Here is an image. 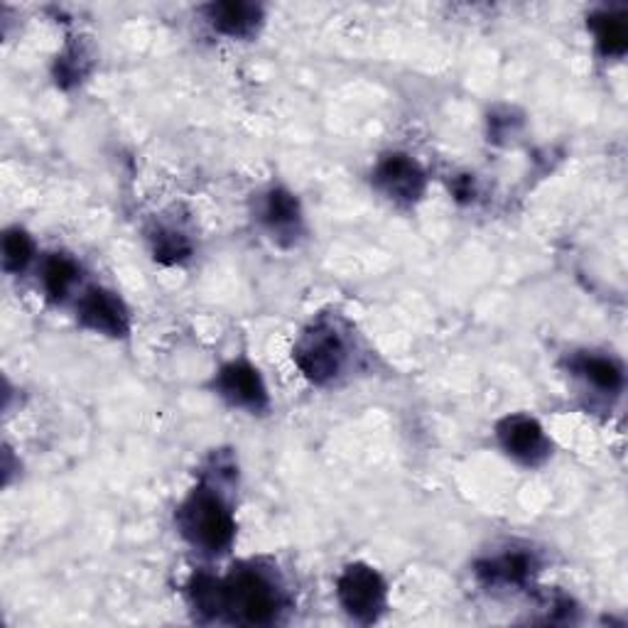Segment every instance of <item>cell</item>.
<instances>
[{"instance_id": "4", "label": "cell", "mask_w": 628, "mask_h": 628, "mask_svg": "<svg viewBox=\"0 0 628 628\" xmlns=\"http://www.w3.org/2000/svg\"><path fill=\"white\" fill-rule=\"evenodd\" d=\"M344 356V341L329 327H314L295 349L298 366L314 383L332 381L341 371Z\"/></svg>"}, {"instance_id": "6", "label": "cell", "mask_w": 628, "mask_h": 628, "mask_svg": "<svg viewBox=\"0 0 628 628\" xmlns=\"http://www.w3.org/2000/svg\"><path fill=\"white\" fill-rule=\"evenodd\" d=\"M498 437L506 452L526 464H538L550 452V445L546 435H542V427L526 415L508 417V420L501 423Z\"/></svg>"}, {"instance_id": "15", "label": "cell", "mask_w": 628, "mask_h": 628, "mask_svg": "<svg viewBox=\"0 0 628 628\" xmlns=\"http://www.w3.org/2000/svg\"><path fill=\"white\" fill-rule=\"evenodd\" d=\"M266 216H268V224L273 226V228L295 226L298 218H300L298 199L292 197L290 192H285V190H276L273 194L268 197Z\"/></svg>"}, {"instance_id": "2", "label": "cell", "mask_w": 628, "mask_h": 628, "mask_svg": "<svg viewBox=\"0 0 628 628\" xmlns=\"http://www.w3.org/2000/svg\"><path fill=\"white\" fill-rule=\"evenodd\" d=\"M222 614L238 624H270L282 606L276 584L258 570H236L222 582Z\"/></svg>"}, {"instance_id": "5", "label": "cell", "mask_w": 628, "mask_h": 628, "mask_svg": "<svg viewBox=\"0 0 628 628\" xmlns=\"http://www.w3.org/2000/svg\"><path fill=\"white\" fill-rule=\"evenodd\" d=\"M79 317L89 329L106 334V337H125L131 327L128 310H125L121 298L101 288H93L83 295Z\"/></svg>"}, {"instance_id": "1", "label": "cell", "mask_w": 628, "mask_h": 628, "mask_svg": "<svg viewBox=\"0 0 628 628\" xmlns=\"http://www.w3.org/2000/svg\"><path fill=\"white\" fill-rule=\"evenodd\" d=\"M180 528L184 538L206 552H226L236 536L232 511L209 489H197L180 508Z\"/></svg>"}, {"instance_id": "8", "label": "cell", "mask_w": 628, "mask_h": 628, "mask_svg": "<svg viewBox=\"0 0 628 628\" xmlns=\"http://www.w3.org/2000/svg\"><path fill=\"white\" fill-rule=\"evenodd\" d=\"M218 391L232 403L250 407V411H260L268 403L266 385L260 381L258 371L244 361L224 366L222 373H218Z\"/></svg>"}, {"instance_id": "7", "label": "cell", "mask_w": 628, "mask_h": 628, "mask_svg": "<svg viewBox=\"0 0 628 628\" xmlns=\"http://www.w3.org/2000/svg\"><path fill=\"white\" fill-rule=\"evenodd\" d=\"M375 180L383 187V192L397 199V202H415L425 190V175L420 165L411 160L407 155H389L379 165Z\"/></svg>"}, {"instance_id": "9", "label": "cell", "mask_w": 628, "mask_h": 628, "mask_svg": "<svg viewBox=\"0 0 628 628\" xmlns=\"http://www.w3.org/2000/svg\"><path fill=\"white\" fill-rule=\"evenodd\" d=\"M206 13L214 30L228 37H248L260 23V8L254 3H214Z\"/></svg>"}, {"instance_id": "10", "label": "cell", "mask_w": 628, "mask_h": 628, "mask_svg": "<svg viewBox=\"0 0 628 628\" xmlns=\"http://www.w3.org/2000/svg\"><path fill=\"white\" fill-rule=\"evenodd\" d=\"M77 278H79V268L75 260H69L65 256H55L47 260L42 282H45V290L52 300H65L67 292L75 288Z\"/></svg>"}, {"instance_id": "13", "label": "cell", "mask_w": 628, "mask_h": 628, "mask_svg": "<svg viewBox=\"0 0 628 628\" xmlns=\"http://www.w3.org/2000/svg\"><path fill=\"white\" fill-rule=\"evenodd\" d=\"M594 30L596 40H599V47L604 55H624L628 45V33L621 18L614 15H599L594 18Z\"/></svg>"}, {"instance_id": "14", "label": "cell", "mask_w": 628, "mask_h": 628, "mask_svg": "<svg viewBox=\"0 0 628 628\" xmlns=\"http://www.w3.org/2000/svg\"><path fill=\"white\" fill-rule=\"evenodd\" d=\"M192 604L197 606L202 614L209 616H218L222 614V602H224V592H222V582L209 577V574H199L192 582Z\"/></svg>"}, {"instance_id": "17", "label": "cell", "mask_w": 628, "mask_h": 628, "mask_svg": "<svg viewBox=\"0 0 628 628\" xmlns=\"http://www.w3.org/2000/svg\"><path fill=\"white\" fill-rule=\"evenodd\" d=\"M190 250L192 248L182 234L167 232L155 238V258H160L162 263H177V260L190 256Z\"/></svg>"}, {"instance_id": "12", "label": "cell", "mask_w": 628, "mask_h": 628, "mask_svg": "<svg viewBox=\"0 0 628 628\" xmlns=\"http://www.w3.org/2000/svg\"><path fill=\"white\" fill-rule=\"evenodd\" d=\"M580 373L587 375V379L602 391H619L621 389V369L612 359H604V356H584L580 361Z\"/></svg>"}, {"instance_id": "3", "label": "cell", "mask_w": 628, "mask_h": 628, "mask_svg": "<svg viewBox=\"0 0 628 628\" xmlns=\"http://www.w3.org/2000/svg\"><path fill=\"white\" fill-rule=\"evenodd\" d=\"M337 594L344 609L359 621H373L385 606V582L369 564H351L344 570Z\"/></svg>"}, {"instance_id": "11", "label": "cell", "mask_w": 628, "mask_h": 628, "mask_svg": "<svg viewBox=\"0 0 628 628\" xmlns=\"http://www.w3.org/2000/svg\"><path fill=\"white\" fill-rule=\"evenodd\" d=\"M532 562L528 554L513 552L501 558L496 562H489L486 570H481V574H486L491 582H506V584H520L530 577Z\"/></svg>"}, {"instance_id": "16", "label": "cell", "mask_w": 628, "mask_h": 628, "mask_svg": "<svg viewBox=\"0 0 628 628\" xmlns=\"http://www.w3.org/2000/svg\"><path fill=\"white\" fill-rule=\"evenodd\" d=\"M30 258H33V240L25 232H20V228H13V232H8L3 238V263L5 270L10 273H20L27 263Z\"/></svg>"}]
</instances>
